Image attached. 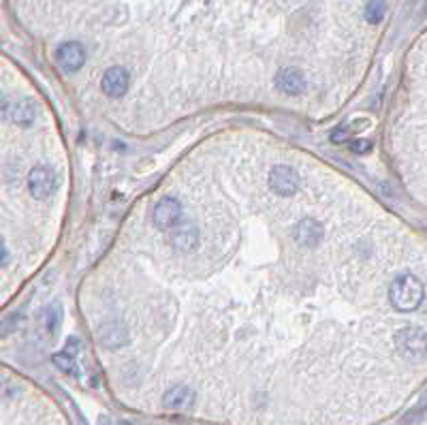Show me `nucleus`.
<instances>
[{"label":"nucleus","instance_id":"nucleus-11","mask_svg":"<svg viewBox=\"0 0 427 425\" xmlns=\"http://www.w3.org/2000/svg\"><path fill=\"white\" fill-rule=\"evenodd\" d=\"M99 342L105 349H120L128 344V329L120 318H109L99 327Z\"/></svg>","mask_w":427,"mask_h":425},{"label":"nucleus","instance_id":"nucleus-4","mask_svg":"<svg viewBox=\"0 0 427 425\" xmlns=\"http://www.w3.org/2000/svg\"><path fill=\"white\" fill-rule=\"evenodd\" d=\"M395 351L408 359L419 361L427 355V334L419 327H404L395 334Z\"/></svg>","mask_w":427,"mask_h":425},{"label":"nucleus","instance_id":"nucleus-3","mask_svg":"<svg viewBox=\"0 0 427 425\" xmlns=\"http://www.w3.org/2000/svg\"><path fill=\"white\" fill-rule=\"evenodd\" d=\"M199 227L193 220H179L173 229H169V248L175 257H186L197 250L199 246Z\"/></svg>","mask_w":427,"mask_h":425},{"label":"nucleus","instance_id":"nucleus-16","mask_svg":"<svg viewBox=\"0 0 427 425\" xmlns=\"http://www.w3.org/2000/svg\"><path fill=\"white\" fill-rule=\"evenodd\" d=\"M351 150L355 154H367L372 150V141H367V139H351Z\"/></svg>","mask_w":427,"mask_h":425},{"label":"nucleus","instance_id":"nucleus-8","mask_svg":"<svg viewBox=\"0 0 427 425\" xmlns=\"http://www.w3.org/2000/svg\"><path fill=\"white\" fill-rule=\"evenodd\" d=\"M273 86L276 90H280L282 94L287 97H299V94L306 90V75L301 69L297 67H287V69H280L273 75Z\"/></svg>","mask_w":427,"mask_h":425},{"label":"nucleus","instance_id":"nucleus-14","mask_svg":"<svg viewBox=\"0 0 427 425\" xmlns=\"http://www.w3.org/2000/svg\"><path fill=\"white\" fill-rule=\"evenodd\" d=\"M54 363H56L65 374L73 376V379H79V365H77V361H75L73 355H69V353H58V355H54Z\"/></svg>","mask_w":427,"mask_h":425},{"label":"nucleus","instance_id":"nucleus-17","mask_svg":"<svg viewBox=\"0 0 427 425\" xmlns=\"http://www.w3.org/2000/svg\"><path fill=\"white\" fill-rule=\"evenodd\" d=\"M423 412H425V414H427V404H425V406H423Z\"/></svg>","mask_w":427,"mask_h":425},{"label":"nucleus","instance_id":"nucleus-5","mask_svg":"<svg viewBox=\"0 0 427 425\" xmlns=\"http://www.w3.org/2000/svg\"><path fill=\"white\" fill-rule=\"evenodd\" d=\"M26 186H28V193L34 201H47L58 191V175L52 169L36 165L28 171Z\"/></svg>","mask_w":427,"mask_h":425},{"label":"nucleus","instance_id":"nucleus-6","mask_svg":"<svg viewBox=\"0 0 427 425\" xmlns=\"http://www.w3.org/2000/svg\"><path fill=\"white\" fill-rule=\"evenodd\" d=\"M291 238L295 244L304 246V248H318L325 240V227L320 224V220H316L314 216H301L293 227H291Z\"/></svg>","mask_w":427,"mask_h":425},{"label":"nucleus","instance_id":"nucleus-13","mask_svg":"<svg viewBox=\"0 0 427 425\" xmlns=\"http://www.w3.org/2000/svg\"><path fill=\"white\" fill-rule=\"evenodd\" d=\"M385 13H387V3H385V0H370V3L365 5V20L370 24L383 22Z\"/></svg>","mask_w":427,"mask_h":425},{"label":"nucleus","instance_id":"nucleus-9","mask_svg":"<svg viewBox=\"0 0 427 425\" xmlns=\"http://www.w3.org/2000/svg\"><path fill=\"white\" fill-rule=\"evenodd\" d=\"M130 88V73L124 67H111L103 73L101 90L109 99H122Z\"/></svg>","mask_w":427,"mask_h":425},{"label":"nucleus","instance_id":"nucleus-2","mask_svg":"<svg viewBox=\"0 0 427 425\" xmlns=\"http://www.w3.org/2000/svg\"><path fill=\"white\" fill-rule=\"evenodd\" d=\"M267 186H269V191H271L273 197L289 199V197H295V193L301 188V175L297 173L295 167L278 163V165H273L269 169Z\"/></svg>","mask_w":427,"mask_h":425},{"label":"nucleus","instance_id":"nucleus-10","mask_svg":"<svg viewBox=\"0 0 427 425\" xmlns=\"http://www.w3.org/2000/svg\"><path fill=\"white\" fill-rule=\"evenodd\" d=\"M56 62L62 71L67 73H75L83 67L86 62V50L83 45L77 41H67L62 43L58 50H56Z\"/></svg>","mask_w":427,"mask_h":425},{"label":"nucleus","instance_id":"nucleus-12","mask_svg":"<svg viewBox=\"0 0 427 425\" xmlns=\"http://www.w3.org/2000/svg\"><path fill=\"white\" fill-rule=\"evenodd\" d=\"M195 389L188 385H173L165 391L163 396V404L171 410H188L195 404Z\"/></svg>","mask_w":427,"mask_h":425},{"label":"nucleus","instance_id":"nucleus-15","mask_svg":"<svg viewBox=\"0 0 427 425\" xmlns=\"http://www.w3.org/2000/svg\"><path fill=\"white\" fill-rule=\"evenodd\" d=\"M60 318H62V312H60V306H52L50 310L45 312V329L50 334H54L58 325H60Z\"/></svg>","mask_w":427,"mask_h":425},{"label":"nucleus","instance_id":"nucleus-1","mask_svg":"<svg viewBox=\"0 0 427 425\" xmlns=\"http://www.w3.org/2000/svg\"><path fill=\"white\" fill-rule=\"evenodd\" d=\"M423 297H425L423 282L412 274H404L389 285V302L398 312L416 310L423 304Z\"/></svg>","mask_w":427,"mask_h":425},{"label":"nucleus","instance_id":"nucleus-7","mask_svg":"<svg viewBox=\"0 0 427 425\" xmlns=\"http://www.w3.org/2000/svg\"><path fill=\"white\" fill-rule=\"evenodd\" d=\"M182 216H184V205H182V201H179L177 197L167 195V197H163V199L154 205V210H152V224H154L158 231H169V229H173V227L182 220Z\"/></svg>","mask_w":427,"mask_h":425}]
</instances>
